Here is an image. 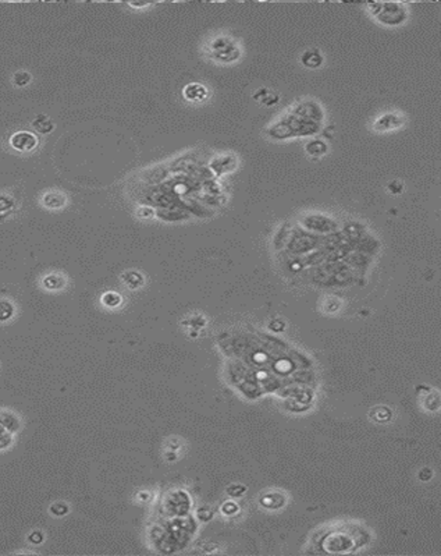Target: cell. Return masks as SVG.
Listing matches in <instances>:
<instances>
[{
	"mask_svg": "<svg viewBox=\"0 0 441 556\" xmlns=\"http://www.w3.org/2000/svg\"><path fill=\"white\" fill-rule=\"evenodd\" d=\"M306 152L309 153L310 156H322L327 152V144L322 140H313L306 144Z\"/></svg>",
	"mask_w": 441,
	"mask_h": 556,
	"instance_id": "5bb4252c",
	"label": "cell"
},
{
	"mask_svg": "<svg viewBox=\"0 0 441 556\" xmlns=\"http://www.w3.org/2000/svg\"><path fill=\"white\" fill-rule=\"evenodd\" d=\"M302 223L306 229L317 231V233H330V231H334L337 227V223L334 220L326 218V216H320V215H309L304 218Z\"/></svg>",
	"mask_w": 441,
	"mask_h": 556,
	"instance_id": "277c9868",
	"label": "cell"
},
{
	"mask_svg": "<svg viewBox=\"0 0 441 556\" xmlns=\"http://www.w3.org/2000/svg\"><path fill=\"white\" fill-rule=\"evenodd\" d=\"M0 425L5 427V428H9L10 431H15L18 428V421L15 420V417L10 413H0Z\"/></svg>",
	"mask_w": 441,
	"mask_h": 556,
	"instance_id": "d6986e66",
	"label": "cell"
},
{
	"mask_svg": "<svg viewBox=\"0 0 441 556\" xmlns=\"http://www.w3.org/2000/svg\"><path fill=\"white\" fill-rule=\"evenodd\" d=\"M291 114L298 116L301 119H305V120H312V122L316 123H320L323 120V118H325V112H323L322 106L317 102H314V101H305V102L295 105Z\"/></svg>",
	"mask_w": 441,
	"mask_h": 556,
	"instance_id": "3957f363",
	"label": "cell"
},
{
	"mask_svg": "<svg viewBox=\"0 0 441 556\" xmlns=\"http://www.w3.org/2000/svg\"><path fill=\"white\" fill-rule=\"evenodd\" d=\"M102 303L109 308H114V307L121 304V296L118 293H114V291H107L102 296Z\"/></svg>",
	"mask_w": 441,
	"mask_h": 556,
	"instance_id": "e0dca14e",
	"label": "cell"
},
{
	"mask_svg": "<svg viewBox=\"0 0 441 556\" xmlns=\"http://www.w3.org/2000/svg\"><path fill=\"white\" fill-rule=\"evenodd\" d=\"M223 511L226 512V515H233V513L238 511V507H237V505H234V503H228V505L224 506Z\"/></svg>",
	"mask_w": 441,
	"mask_h": 556,
	"instance_id": "cb8c5ba5",
	"label": "cell"
},
{
	"mask_svg": "<svg viewBox=\"0 0 441 556\" xmlns=\"http://www.w3.org/2000/svg\"><path fill=\"white\" fill-rule=\"evenodd\" d=\"M42 204L49 210H59L66 204V195L60 191H47L42 197Z\"/></svg>",
	"mask_w": 441,
	"mask_h": 556,
	"instance_id": "9c48e42d",
	"label": "cell"
},
{
	"mask_svg": "<svg viewBox=\"0 0 441 556\" xmlns=\"http://www.w3.org/2000/svg\"><path fill=\"white\" fill-rule=\"evenodd\" d=\"M370 13L376 20L384 26H400L408 18V11L405 6L394 2H379L368 5Z\"/></svg>",
	"mask_w": 441,
	"mask_h": 556,
	"instance_id": "6da1fadb",
	"label": "cell"
},
{
	"mask_svg": "<svg viewBox=\"0 0 441 556\" xmlns=\"http://www.w3.org/2000/svg\"><path fill=\"white\" fill-rule=\"evenodd\" d=\"M10 145L18 152H30L36 148L38 138L35 134L28 133V131H18L11 135Z\"/></svg>",
	"mask_w": 441,
	"mask_h": 556,
	"instance_id": "5b68a950",
	"label": "cell"
},
{
	"mask_svg": "<svg viewBox=\"0 0 441 556\" xmlns=\"http://www.w3.org/2000/svg\"><path fill=\"white\" fill-rule=\"evenodd\" d=\"M210 55L222 63H231L238 59L241 51L233 39L227 36H218L210 43Z\"/></svg>",
	"mask_w": 441,
	"mask_h": 556,
	"instance_id": "7a4b0ae2",
	"label": "cell"
},
{
	"mask_svg": "<svg viewBox=\"0 0 441 556\" xmlns=\"http://www.w3.org/2000/svg\"><path fill=\"white\" fill-rule=\"evenodd\" d=\"M402 126V119L397 116L394 113H385L381 118H379L375 123L376 131H388L393 128H397Z\"/></svg>",
	"mask_w": 441,
	"mask_h": 556,
	"instance_id": "8992f818",
	"label": "cell"
},
{
	"mask_svg": "<svg viewBox=\"0 0 441 556\" xmlns=\"http://www.w3.org/2000/svg\"><path fill=\"white\" fill-rule=\"evenodd\" d=\"M138 214L141 215V216H142V215H143V216H152L153 211L151 210V208H141Z\"/></svg>",
	"mask_w": 441,
	"mask_h": 556,
	"instance_id": "d4e9b609",
	"label": "cell"
},
{
	"mask_svg": "<svg viewBox=\"0 0 441 556\" xmlns=\"http://www.w3.org/2000/svg\"><path fill=\"white\" fill-rule=\"evenodd\" d=\"M316 244V237H313L312 235H308V233H302V235L294 236V239L291 241V250L295 251V252H304L306 250H310L313 245Z\"/></svg>",
	"mask_w": 441,
	"mask_h": 556,
	"instance_id": "52a82bcc",
	"label": "cell"
},
{
	"mask_svg": "<svg viewBox=\"0 0 441 556\" xmlns=\"http://www.w3.org/2000/svg\"><path fill=\"white\" fill-rule=\"evenodd\" d=\"M10 441H11L10 435L6 432L5 427H2V425H0V448H5V446H7V445L10 444Z\"/></svg>",
	"mask_w": 441,
	"mask_h": 556,
	"instance_id": "7402d4cb",
	"label": "cell"
},
{
	"mask_svg": "<svg viewBox=\"0 0 441 556\" xmlns=\"http://www.w3.org/2000/svg\"><path fill=\"white\" fill-rule=\"evenodd\" d=\"M254 98L255 99H258L259 102L264 103V105H274V103L279 101V97H277L276 94L270 92L269 89H264V88L259 89V92L258 94H255Z\"/></svg>",
	"mask_w": 441,
	"mask_h": 556,
	"instance_id": "2e32d148",
	"label": "cell"
},
{
	"mask_svg": "<svg viewBox=\"0 0 441 556\" xmlns=\"http://www.w3.org/2000/svg\"><path fill=\"white\" fill-rule=\"evenodd\" d=\"M13 81L17 87H26L27 84L31 81V76L27 72H18L15 73L14 77H13Z\"/></svg>",
	"mask_w": 441,
	"mask_h": 556,
	"instance_id": "44dd1931",
	"label": "cell"
},
{
	"mask_svg": "<svg viewBox=\"0 0 441 556\" xmlns=\"http://www.w3.org/2000/svg\"><path fill=\"white\" fill-rule=\"evenodd\" d=\"M267 135L270 138H273V140H287V138L294 137L284 119H280L279 122H276L273 126H270L267 128Z\"/></svg>",
	"mask_w": 441,
	"mask_h": 556,
	"instance_id": "ba28073f",
	"label": "cell"
},
{
	"mask_svg": "<svg viewBox=\"0 0 441 556\" xmlns=\"http://www.w3.org/2000/svg\"><path fill=\"white\" fill-rule=\"evenodd\" d=\"M184 97L189 101H203L208 97V89L198 82L188 84L187 87L184 88Z\"/></svg>",
	"mask_w": 441,
	"mask_h": 556,
	"instance_id": "8fae6325",
	"label": "cell"
},
{
	"mask_svg": "<svg viewBox=\"0 0 441 556\" xmlns=\"http://www.w3.org/2000/svg\"><path fill=\"white\" fill-rule=\"evenodd\" d=\"M43 285H45L47 289L57 290V289H61V287H63V285H64V279L59 275H49L45 277Z\"/></svg>",
	"mask_w": 441,
	"mask_h": 556,
	"instance_id": "ffe728a7",
	"label": "cell"
},
{
	"mask_svg": "<svg viewBox=\"0 0 441 556\" xmlns=\"http://www.w3.org/2000/svg\"><path fill=\"white\" fill-rule=\"evenodd\" d=\"M235 168V159L230 155H224V156H218L212 162V169L217 174L226 173V172H230Z\"/></svg>",
	"mask_w": 441,
	"mask_h": 556,
	"instance_id": "7c38bea8",
	"label": "cell"
},
{
	"mask_svg": "<svg viewBox=\"0 0 441 556\" xmlns=\"http://www.w3.org/2000/svg\"><path fill=\"white\" fill-rule=\"evenodd\" d=\"M32 126L35 127L36 131H39L42 134H49L55 128V124L52 122L51 119L45 116V114H41L32 122Z\"/></svg>",
	"mask_w": 441,
	"mask_h": 556,
	"instance_id": "4fadbf2b",
	"label": "cell"
},
{
	"mask_svg": "<svg viewBox=\"0 0 441 556\" xmlns=\"http://www.w3.org/2000/svg\"><path fill=\"white\" fill-rule=\"evenodd\" d=\"M301 63L308 68H317L323 64V56L319 51L316 49H309L305 51L301 56Z\"/></svg>",
	"mask_w": 441,
	"mask_h": 556,
	"instance_id": "30bf717a",
	"label": "cell"
},
{
	"mask_svg": "<svg viewBox=\"0 0 441 556\" xmlns=\"http://www.w3.org/2000/svg\"><path fill=\"white\" fill-rule=\"evenodd\" d=\"M388 189H390L391 193H394V194H400V193H402V189H404V186H402V183H400V181H393V183L388 184Z\"/></svg>",
	"mask_w": 441,
	"mask_h": 556,
	"instance_id": "603a6c76",
	"label": "cell"
},
{
	"mask_svg": "<svg viewBox=\"0 0 441 556\" xmlns=\"http://www.w3.org/2000/svg\"><path fill=\"white\" fill-rule=\"evenodd\" d=\"M14 314V306L10 301L0 300V322H5L10 319Z\"/></svg>",
	"mask_w": 441,
	"mask_h": 556,
	"instance_id": "ac0fdd59",
	"label": "cell"
},
{
	"mask_svg": "<svg viewBox=\"0 0 441 556\" xmlns=\"http://www.w3.org/2000/svg\"><path fill=\"white\" fill-rule=\"evenodd\" d=\"M122 279L130 289H138L143 285V276L138 272H127L122 276Z\"/></svg>",
	"mask_w": 441,
	"mask_h": 556,
	"instance_id": "9a60e30c",
	"label": "cell"
}]
</instances>
